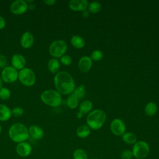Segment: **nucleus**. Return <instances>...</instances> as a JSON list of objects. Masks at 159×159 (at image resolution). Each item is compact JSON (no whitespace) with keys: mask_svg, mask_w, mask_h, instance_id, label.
I'll use <instances>...</instances> for the list:
<instances>
[{"mask_svg":"<svg viewBox=\"0 0 159 159\" xmlns=\"http://www.w3.org/2000/svg\"><path fill=\"white\" fill-rule=\"evenodd\" d=\"M29 136L36 140L42 139L44 136V132L43 129L36 125H32L28 129Z\"/></svg>","mask_w":159,"mask_h":159,"instance_id":"2eb2a0df","label":"nucleus"},{"mask_svg":"<svg viewBox=\"0 0 159 159\" xmlns=\"http://www.w3.org/2000/svg\"><path fill=\"white\" fill-rule=\"evenodd\" d=\"M8 135L11 140L16 143L25 142L29 137L27 127L22 123L13 124L9 128Z\"/></svg>","mask_w":159,"mask_h":159,"instance_id":"f03ea898","label":"nucleus"},{"mask_svg":"<svg viewBox=\"0 0 159 159\" xmlns=\"http://www.w3.org/2000/svg\"><path fill=\"white\" fill-rule=\"evenodd\" d=\"M11 64L12 66L15 69L22 70L25 68L26 64V60L25 57L20 53H15L12 55L11 58Z\"/></svg>","mask_w":159,"mask_h":159,"instance_id":"9b49d317","label":"nucleus"},{"mask_svg":"<svg viewBox=\"0 0 159 159\" xmlns=\"http://www.w3.org/2000/svg\"><path fill=\"white\" fill-rule=\"evenodd\" d=\"M1 132H2V127H1V125L0 124V134L1 133Z\"/></svg>","mask_w":159,"mask_h":159,"instance_id":"58836bf2","label":"nucleus"},{"mask_svg":"<svg viewBox=\"0 0 159 159\" xmlns=\"http://www.w3.org/2000/svg\"><path fill=\"white\" fill-rule=\"evenodd\" d=\"M7 60L6 57L2 54H0V68H4L7 66Z\"/></svg>","mask_w":159,"mask_h":159,"instance_id":"473e14b6","label":"nucleus"},{"mask_svg":"<svg viewBox=\"0 0 159 159\" xmlns=\"http://www.w3.org/2000/svg\"><path fill=\"white\" fill-rule=\"evenodd\" d=\"M92 159H98V158H92Z\"/></svg>","mask_w":159,"mask_h":159,"instance_id":"ea45409f","label":"nucleus"},{"mask_svg":"<svg viewBox=\"0 0 159 159\" xmlns=\"http://www.w3.org/2000/svg\"><path fill=\"white\" fill-rule=\"evenodd\" d=\"M103 57L102 52L99 50H95L91 54V58L94 61H99Z\"/></svg>","mask_w":159,"mask_h":159,"instance_id":"c85d7f7f","label":"nucleus"},{"mask_svg":"<svg viewBox=\"0 0 159 159\" xmlns=\"http://www.w3.org/2000/svg\"><path fill=\"white\" fill-rule=\"evenodd\" d=\"M11 116V110L5 104H0V121H7Z\"/></svg>","mask_w":159,"mask_h":159,"instance_id":"f3484780","label":"nucleus"},{"mask_svg":"<svg viewBox=\"0 0 159 159\" xmlns=\"http://www.w3.org/2000/svg\"><path fill=\"white\" fill-rule=\"evenodd\" d=\"M71 44L76 48H81L85 45V41L83 37L80 35H73L70 39Z\"/></svg>","mask_w":159,"mask_h":159,"instance_id":"6ab92c4d","label":"nucleus"},{"mask_svg":"<svg viewBox=\"0 0 159 159\" xmlns=\"http://www.w3.org/2000/svg\"><path fill=\"white\" fill-rule=\"evenodd\" d=\"M2 88V81L1 78V76H0V89Z\"/></svg>","mask_w":159,"mask_h":159,"instance_id":"4c0bfd02","label":"nucleus"},{"mask_svg":"<svg viewBox=\"0 0 159 159\" xmlns=\"http://www.w3.org/2000/svg\"><path fill=\"white\" fill-rule=\"evenodd\" d=\"M83 114L82 113V112H78L77 114H76V117L78 118V119H81L82 117H83Z\"/></svg>","mask_w":159,"mask_h":159,"instance_id":"e433bc0d","label":"nucleus"},{"mask_svg":"<svg viewBox=\"0 0 159 159\" xmlns=\"http://www.w3.org/2000/svg\"><path fill=\"white\" fill-rule=\"evenodd\" d=\"M11 96L10 90L6 87H2L0 89V98L2 100H7Z\"/></svg>","mask_w":159,"mask_h":159,"instance_id":"cd10ccee","label":"nucleus"},{"mask_svg":"<svg viewBox=\"0 0 159 159\" xmlns=\"http://www.w3.org/2000/svg\"><path fill=\"white\" fill-rule=\"evenodd\" d=\"M157 111V104L153 102L147 103L145 107V112L148 116H154Z\"/></svg>","mask_w":159,"mask_h":159,"instance_id":"b1692460","label":"nucleus"},{"mask_svg":"<svg viewBox=\"0 0 159 159\" xmlns=\"http://www.w3.org/2000/svg\"><path fill=\"white\" fill-rule=\"evenodd\" d=\"M122 139L123 141L127 144H134L137 141V137L136 135L130 132H125L122 135Z\"/></svg>","mask_w":159,"mask_h":159,"instance_id":"4be33fe9","label":"nucleus"},{"mask_svg":"<svg viewBox=\"0 0 159 159\" xmlns=\"http://www.w3.org/2000/svg\"><path fill=\"white\" fill-rule=\"evenodd\" d=\"M134 157L138 159H143L146 158L150 152L148 144L143 140L137 141L134 144L132 149Z\"/></svg>","mask_w":159,"mask_h":159,"instance_id":"423d86ee","label":"nucleus"},{"mask_svg":"<svg viewBox=\"0 0 159 159\" xmlns=\"http://www.w3.org/2000/svg\"><path fill=\"white\" fill-rule=\"evenodd\" d=\"M93 108V103L89 100H85L81 102L79 106V111L83 114H86L91 111Z\"/></svg>","mask_w":159,"mask_h":159,"instance_id":"5701e85b","label":"nucleus"},{"mask_svg":"<svg viewBox=\"0 0 159 159\" xmlns=\"http://www.w3.org/2000/svg\"><path fill=\"white\" fill-rule=\"evenodd\" d=\"M0 76L2 81L6 83H14L18 78V72L12 66H7L2 70Z\"/></svg>","mask_w":159,"mask_h":159,"instance_id":"6e6552de","label":"nucleus"},{"mask_svg":"<svg viewBox=\"0 0 159 159\" xmlns=\"http://www.w3.org/2000/svg\"><path fill=\"white\" fill-rule=\"evenodd\" d=\"M34 42V37L33 34L30 32H25L22 34L20 43L22 47L24 48H30Z\"/></svg>","mask_w":159,"mask_h":159,"instance_id":"ddd939ff","label":"nucleus"},{"mask_svg":"<svg viewBox=\"0 0 159 159\" xmlns=\"http://www.w3.org/2000/svg\"><path fill=\"white\" fill-rule=\"evenodd\" d=\"M110 128L111 132L115 135L117 136L122 135L125 132L126 127L124 122L120 119L116 118L112 120Z\"/></svg>","mask_w":159,"mask_h":159,"instance_id":"9d476101","label":"nucleus"},{"mask_svg":"<svg viewBox=\"0 0 159 159\" xmlns=\"http://www.w3.org/2000/svg\"><path fill=\"white\" fill-rule=\"evenodd\" d=\"M79 100V98L73 93H72L70 94L68 96L66 100V104L68 107L70 109H75L78 106Z\"/></svg>","mask_w":159,"mask_h":159,"instance_id":"412c9836","label":"nucleus"},{"mask_svg":"<svg viewBox=\"0 0 159 159\" xmlns=\"http://www.w3.org/2000/svg\"><path fill=\"white\" fill-rule=\"evenodd\" d=\"M28 9V4L24 0H16L13 1L10 6L11 12L16 15H20L25 13Z\"/></svg>","mask_w":159,"mask_h":159,"instance_id":"1a4fd4ad","label":"nucleus"},{"mask_svg":"<svg viewBox=\"0 0 159 159\" xmlns=\"http://www.w3.org/2000/svg\"><path fill=\"white\" fill-rule=\"evenodd\" d=\"M43 2L45 4H46L47 5L52 6V5L54 4L56 1H55V0H46V1H43Z\"/></svg>","mask_w":159,"mask_h":159,"instance_id":"f704fd0d","label":"nucleus"},{"mask_svg":"<svg viewBox=\"0 0 159 159\" xmlns=\"http://www.w3.org/2000/svg\"><path fill=\"white\" fill-rule=\"evenodd\" d=\"M88 4L86 0H71L68 4L70 8L75 11H84L88 7Z\"/></svg>","mask_w":159,"mask_h":159,"instance_id":"4468645a","label":"nucleus"},{"mask_svg":"<svg viewBox=\"0 0 159 159\" xmlns=\"http://www.w3.org/2000/svg\"><path fill=\"white\" fill-rule=\"evenodd\" d=\"M73 159H88L87 153L82 148L76 149L73 153Z\"/></svg>","mask_w":159,"mask_h":159,"instance_id":"393cba45","label":"nucleus"},{"mask_svg":"<svg viewBox=\"0 0 159 159\" xmlns=\"http://www.w3.org/2000/svg\"><path fill=\"white\" fill-rule=\"evenodd\" d=\"M73 93L79 98V99L84 98V96L85 95V93H86L84 85L83 84H81L80 85H79L77 88H76L75 89V90Z\"/></svg>","mask_w":159,"mask_h":159,"instance_id":"bb28decb","label":"nucleus"},{"mask_svg":"<svg viewBox=\"0 0 159 159\" xmlns=\"http://www.w3.org/2000/svg\"><path fill=\"white\" fill-rule=\"evenodd\" d=\"M18 79L25 86H32L35 83L36 77L34 71L29 68H24L18 73Z\"/></svg>","mask_w":159,"mask_h":159,"instance_id":"39448f33","label":"nucleus"},{"mask_svg":"<svg viewBox=\"0 0 159 159\" xmlns=\"http://www.w3.org/2000/svg\"><path fill=\"white\" fill-rule=\"evenodd\" d=\"M54 84L57 91L61 94H70L75 89V81L66 71H59L54 76Z\"/></svg>","mask_w":159,"mask_h":159,"instance_id":"f257e3e1","label":"nucleus"},{"mask_svg":"<svg viewBox=\"0 0 159 159\" xmlns=\"http://www.w3.org/2000/svg\"><path fill=\"white\" fill-rule=\"evenodd\" d=\"M67 48V44L64 40H56L50 45L49 53L54 58H59L65 53Z\"/></svg>","mask_w":159,"mask_h":159,"instance_id":"0eeeda50","label":"nucleus"},{"mask_svg":"<svg viewBox=\"0 0 159 159\" xmlns=\"http://www.w3.org/2000/svg\"><path fill=\"white\" fill-rule=\"evenodd\" d=\"M60 62L65 66H68L71 63L72 58L68 55H63L60 57Z\"/></svg>","mask_w":159,"mask_h":159,"instance_id":"c756f323","label":"nucleus"},{"mask_svg":"<svg viewBox=\"0 0 159 159\" xmlns=\"http://www.w3.org/2000/svg\"><path fill=\"white\" fill-rule=\"evenodd\" d=\"M47 66L50 72H51L52 73L57 74V73H58V71L60 69V61L58 60H57L55 58H51L48 61Z\"/></svg>","mask_w":159,"mask_h":159,"instance_id":"a211bd4d","label":"nucleus"},{"mask_svg":"<svg viewBox=\"0 0 159 159\" xmlns=\"http://www.w3.org/2000/svg\"><path fill=\"white\" fill-rule=\"evenodd\" d=\"M16 152L17 154L22 157H28L32 152V147L27 142L19 143L16 146Z\"/></svg>","mask_w":159,"mask_h":159,"instance_id":"f8f14e48","label":"nucleus"},{"mask_svg":"<svg viewBox=\"0 0 159 159\" xmlns=\"http://www.w3.org/2000/svg\"><path fill=\"white\" fill-rule=\"evenodd\" d=\"M91 133V129L87 125H82L76 129V134L80 138H86Z\"/></svg>","mask_w":159,"mask_h":159,"instance_id":"aec40b11","label":"nucleus"},{"mask_svg":"<svg viewBox=\"0 0 159 159\" xmlns=\"http://www.w3.org/2000/svg\"><path fill=\"white\" fill-rule=\"evenodd\" d=\"M133 157L132 150L129 149L124 150L120 154V157L122 159H132Z\"/></svg>","mask_w":159,"mask_h":159,"instance_id":"2f4dec72","label":"nucleus"},{"mask_svg":"<svg viewBox=\"0 0 159 159\" xmlns=\"http://www.w3.org/2000/svg\"><path fill=\"white\" fill-rule=\"evenodd\" d=\"M92 60L89 57H82L78 61V67L81 71L87 72L92 66Z\"/></svg>","mask_w":159,"mask_h":159,"instance_id":"dca6fc26","label":"nucleus"},{"mask_svg":"<svg viewBox=\"0 0 159 159\" xmlns=\"http://www.w3.org/2000/svg\"><path fill=\"white\" fill-rule=\"evenodd\" d=\"M6 26V20L4 18L0 16V30L3 29Z\"/></svg>","mask_w":159,"mask_h":159,"instance_id":"72a5a7b5","label":"nucleus"},{"mask_svg":"<svg viewBox=\"0 0 159 159\" xmlns=\"http://www.w3.org/2000/svg\"><path fill=\"white\" fill-rule=\"evenodd\" d=\"M135 159H138V158H135Z\"/></svg>","mask_w":159,"mask_h":159,"instance_id":"a19ab883","label":"nucleus"},{"mask_svg":"<svg viewBox=\"0 0 159 159\" xmlns=\"http://www.w3.org/2000/svg\"><path fill=\"white\" fill-rule=\"evenodd\" d=\"M40 99L44 104L53 107L59 106L62 102L61 94L53 89L44 91L40 95Z\"/></svg>","mask_w":159,"mask_h":159,"instance_id":"20e7f679","label":"nucleus"},{"mask_svg":"<svg viewBox=\"0 0 159 159\" xmlns=\"http://www.w3.org/2000/svg\"><path fill=\"white\" fill-rule=\"evenodd\" d=\"M106 119V113L101 109H95L89 113L86 117L87 125L93 130L100 129Z\"/></svg>","mask_w":159,"mask_h":159,"instance_id":"7ed1b4c3","label":"nucleus"},{"mask_svg":"<svg viewBox=\"0 0 159 159\" xmlns=\"http://www.w3.org/2000/svg\"><path fill=\"white\" fill-rule=\"evenodd\" d=\"M82 15H83V16L84 17H85V18L88 17L89 16V11H87L86 9L84 10V11H82Z\"/></svg>","mask_w":159,"mask_h":159,"instance_id":"c9c22d12","label":"nucleus"},{"mask_svg":"<svg viewBox=\"0 0 159 159\" xmlns=\"http://www.w3.org/2000/svg\"><path fill=\"white\" fill-rule=\"evenodd\" d=\"M101 9V4L98 1H93L88 4V10L92 13L98 12Z\"/></svg>","mask_w":159,"mask_h":159,"instance_id":"a878e982","label":"nucleus"},{"mask_svg":"<svg viewBox=\"0 0 159 159\" xmlns=\"http://www.w3.org/2000/svg\"><path fill=\"white\" fill-rule=\"evenodd\" d=\"M11 114H12V116L14 117H20L24 114V109L20 107H14L11 110Z\"/></svg>","mask_w":159,"mask_h":159,"instance_id":"7c9ffc66","label":"nucleus"}]
</instances>
